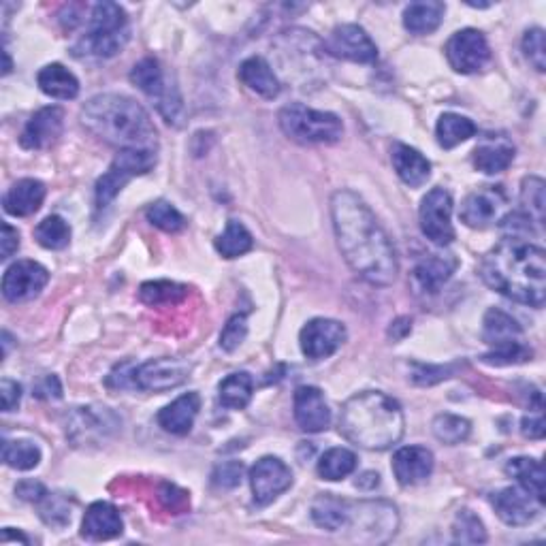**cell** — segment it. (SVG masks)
I'll list each match as a JSON object with an SVG mask.
<instances>
[{"mask_svg": "<svg viewBox=\"0 0 546 546\" xmlns=\"http://www.w3.org/2000/svg\"><path fill=\"white\" fill-rule=\"evenodd\" d=\"M0 399H3V410L5 412H11L20 406V399H22V387L15 380H9L5 378L3 382H0Z\"/></svg>", "mask_w": 546, "mask_h": 546, "instance_id": "52", "label": "cell"}, {"mask_svg": "<svg viewBox=\"0 0 546 546\" xmlns=\"http://www.w3.org/2000/svg\"><path fill=\"white\" fill-rule=\"evenodd\" d=\"M220 404L229 410H244L252 401L254 380L248 372H237L220 382Z\"/></svg>", "mask_w": 546, "mask_h": 546, "instance_id": "35", "label": "cell"}, {"mask_svg": "<svg viewBox=\"0 0 546 546\" xmlns=\"http://www.w3.org/2000/svg\"><path fill=\"white\" fill-rule=\"evenodd\" d=\"M244 478V463L242 461H224L216 465V470L212 474V483L218 489H235L242 485Z\"/></svg>", "mask_w": 546, "mask_h": 546, "instance_id": "51", "label": "cell"}, {"mask_svg": "<svg viewBox=\"0 0 546 546\" xmlns=\"http://www.w3.org/2000/svg\"><path fill=\"white\" fill-rule=\"evenodd\" d=\"M523 54L529 60V64L538 71H546V43H544V30L542 28H529L523 35Z\"/></svg>", "mask_w": 546, "mask_h": 546, "instance_id": "47", "label": "cell"}, {"mask_svg": "<svg viewBox=\"0 0 546 546\" xmlns=\"http://www.w3.org/2000/svg\"><path fill=\"white\" fill-rule=\"evenodd\" d=\"M124 523L120 512L109 502H94L88 506L84 521H82V536L94 542L118 538L122 534Z\"/></svg>", "mask_w": 546, "mask_h": 546, "instance_id": "24", "label": "cell"}, {"mask_svg": "<svg viewBox=\"0 0 546 546\" xmlns=\"http://www.w3.org/2000/svg\"><path fill=\"white\" fill-rule=\"evenodd\" d=\"M15 495H18L20 500H24V502H37L39 504L43 497L47 495V489L41 483H37V480H22V483L15 487Z\"/></svg>", "mask_w": 546, "mask_h": 546, "instance_id": "54", "label": "cell"}, {"mask_svg": "<svg viewBox=\"0 0 546 546\" xmlns=\"http://www.w3.org/2000/svg\"><path fill=\"white\" fill-rule=\"evenodd\" d=\"M148 222H152L156 229L167 233H178L186 227V218L175 210V207L167 201H156L148 207Z\"/></svg>", "mask_w": 546, "mask_h": 546, "instance_id": "46", "label": "cell"}, {"mask_svg": "<svg viewBox=\"0 0 546 546\" xmlns=\"http://www.w3.org/2000/svg\"><path fill=\"white\" fill-rule=\"evenodd\" d=\"M412 382L421 384V387H431V384L442 382L451 378L455 372V365H423V363H412Z\"/></svg>", "mask_w": 546, "mask_h": 546, "instance_id": "50", "label": "cell"}, {"mask_svg": "<svg viewBox=\"0 0 546 546\" xmlns=\"http://www.w3.org/2000/svg\"><path fill=\"white\" fill-rule=\"evenodd\" d=\"M3 461L13 470L28 472L41 463V448L28 440H5L3 442Z\"/></svg>", "mask_w": 546, "mask_h": 546, "instance_id": "40", "label": "cell"}, {"mask_svg": "<svg viewBox=\"0 0 546 546\" xmlns=\"http://www.w3.org/2000/svg\"><path fill=\"white\" fill-rule=\"evenodd\" d=\"M156 167V152L150 150H120L114 158V163L101 175L96 182V207L103 210L111 201H114L120 190L139 175H146Z\"/></svg>", "mask_w": 546, "mask_h": 546, "instance_id": "9", "label": "cell"}, {"mask_svg": "<svg viewBox=\"0 0 546 546\" xmlns=\"http://www.w3.org/2000/svg\"><path fill=\"white\" fill-rule=\"evenodd\" d=\"M510 216V201L504 186H480L463 199L459 218L470 229H489Z\"/></svg>", "mask_w": 546, "mask_h": 546, "instance_id": "10", "label": "cell"}, {"mask_svg": "<svg viewBox=\"0 0 546 546\" xmlns=\"http://www.w3.org/2000/svg\"><path fill=\"white\" fill-rule=\"evenodd\" d=\"M491 506L495 508L497 517L512 527L532 523L542 508V504L536 500V497L529 491H525L523 487H506L502 491L493 493Z\"/></svg>", "mask_w": 546, "mask_h": 546, "instance_id": "19", "label": "cell"}, {"mask_svg": "<svg viewBox=\"0 0 546 546\" xmlns=\"http://www.w3.org/2000/svg\"><path fill=\"white\" fill-rule=\"evenodd\" d=\"M544 180L538 175H529L521 184V227L529 233L542 235L544 227Z\"/></svg>", "mask_w": 546, "mask_h": 546, "instance_id": "29", "label": "cell"}, {"mask_svg": "<svg viewBox=\"0 0 546 546\" xmlns=\"http://www.w3.org/2000/svg\"><path fill=\"white\" fill-rule=\"evenodd\" d=\"M446 13V5L440 0H421V3H410L404 11V26L412 35H429L438 30Z\"/></svg>", "mask_w": 546, "mask_h": 546, "instance_id": "33", "label": "cell"}, {"mask_svg": "<svg viewBox=\"0 0 546 546\" xmlns=\"http://www.w3.org/2000/svg\"><path fill=\"white\" fill-rule=\"evenodd\" d=\"M357 470V455L348 448H331L318 461V476L331 480H342Z\"/></svg>", "mask_w": 546, "mask_h": 546, "instance_id": "39", "label": "cell"}, {"mask_svg": "<svg viewBox=\"0 0 546 546\" xmlns=\"http://www.w3.org/2000/svg\"><path fill=\"white\" fill-rule=\"evenodd\" d=\"M380 485V476L376 472H367L357 480L359 489H376Z\"/></svg>", "mask_w": 546, "mask_h": 546, "instance_id": "58", "label": "cell"}, {"mask_svg": "<svg viewBox=\"0 0 546 546\" xmlns=\"http://www.w3.org/2000/svg\"><path fill=\"white\" fill-rule=\"evenodd\" d=\"M131 39V24L126 11L116 3H99L92 7L88 35L77 45V52L96 58H114Z\"/></svg>", "mask_w": 546, "mask_h": 546, "instance_id": "5", "label": "cell"}, {"mask_svg": "<svg viewBox=\"0 0 546 546\" xmlns=\"http://www.w3.org/2000/svg\"><path fill=\"white\" fill-rule=\"evenodd\" d=\"M512 160H515V146L506 137H489L472 154L474 167L487 175L506 171Z\"/></svg>", "mask_w": 546, "mask_h": 546, "instance_id": "30", "label": "cell"}, {"mask_svg": "<svg viewBox=\"0 0 546 546\" xmlns=\"http://www.w3.org/2000/svg\"><path fill=\"white\" fill-rule=\"evenodd\" d=\"M433 472V453L425 446H404L393 455V474L401 487H414Z\"/></svg>", "mask_w": 546, "mask_h": 546, "instance_id": "22", "label": "cell"}, {"mask_svg": "<svg viewBox=\"0 0 546 546\" xmlns=\"http://www.w3.org/2000/svg\"><path fill=\"white\" fill-rule=\"evenodd\" d=\"M45 184L35 178H24L15 182L3 199V207L9 216L26 218L37 214L45 201Z\"/></svg>", "mask_w": 546, "mask_h": 546, "instance_id": "27", "label": "cell"}, {"mask_svg": "<svg viewBox=\"0 0 546 546\" xmlns=\"http://www.w3.org/2000/svg\"><path fill=\"white\" fill-rule=\"evenodd\" d=\"M35 239L45 250H64L71 242L69 222L60 216H47L37 224Z\"/></svg>", "mask_w": 546, "mask_h": 546, "instance_id": "41", "label": "cell"}, {"mask_svg": "<svg viewBox=\"0 0 546 546\" xmlns=\"http://www.w3.org/2000/svg\"><path fill=\"white\" fill-rule=\"evenodd\" d=\"M96 139L120 150H158V133L150 114L131 96L107 92L90 99L79 114Z\"/></svg>", "mask_w": 546, "mask_h": 546, "instance_id": "3", "label": "cell"}, {"mask_svg": "<svg viewBox=\"0 0 546 546\" xmlns=\"http://www.w3.org/2000/svg\"><path fill=\"white\" fill-rule=\"evenodd\" d=\"M118 429V419L109 408H75L67 421V438L75 446L99 444Z\"/></svg>", "mask_w": 546, "mask_h": 546, "instance_id": "15", "label": "cell"}, {"mask_svg": "<svg viewBox=\"0 0 546 546\" xmlns=\"http://www.w3.org/2000/svg\"><path fill=\"white\" fill-rule=\"evenodd\" d=\"M237 77H239V82H242L248 90L263 96V99H267V101L276 99V96L282 90L278 75L273 73L271 64L263 56L246 58L242 64H239Z\"/></svg>", "mask_w": 546, "mask_h": 546, "instance_id": "26", "label": "cell"}, {"mask_svg": "<svg viewBox=\"0 0 546 546\" xmlns=\"http://www.w3.org/2000/svg\"><path fill=\"white\" fill-rule=\"evenodd\" d=\"M295 421L305 433H320L331 425V410L323 391L316 387H299L295 391Z\"/></svg>", "mask_w": 546, "mask_h": 546, "instance_id": "21", "label": "cell"}, {"mask_svg": "<svg viewBox=\"0 0 546 546\" xmlns=\"http://www.w3.org/2000/svg\"><path fill=\"white\" fill-rule=\"evenodd\" d=\"M293 472L278 457H263L252 465L250 470V487L254 495V504L267 506L276 502L278 497L291 489Z\"/></svg>", "mask_w": 546, "mask_h": 546, "instance_id": "14", "label": "cell"}, {"mask_svg": "<svg viewBox=\"0 0 546 546\" xmlns=\"http://www.w3.org/2000/svg\"><path fill=\"white\" fill-rule=\"evenodd\" d=\"M327 52L333 58L369 64L378 58V47L367 32L357 24L337 26L325 43Z\"/></svg>", "mask_w": 546, "mask_h": 546, "instance_id": "18", "label": "cell"}, {"mask_svg": "<svg viewBox=\"0 0 546 546\" xmlns=\"http://www.w3.org/2000/svg\"><path fill=\"white\" fill-rule=\"evenodd\" d=\"M62 126H64L62 107L58 105L43 107L26 122L24 131L20 135V146L26 150L50 148L62 135Z\"/></svg>", "mask_w": 546, "mask_h": 546, "instance_id": "20", "label": "cell"}, {"mask_svg": "<svg viewBox=\"0 0 546 546\" xmlns=\"http://www.w3.org/2000/svg\"><path fill=\"white\" fill-rule=\"evenodd\" d=\"M37 84L43 94L52 96V99H58V101H71L79 94L77 77L58 62L47 64V67L39 71Z\"/></svg>", "mask_w": 546, "mask_h": 546, "instance_id": "32", "label": "cell"}, {"mask_svg": "<svg viewBox=\"0 0 546 546\" xmlns=\"http://www.w3.org/2000/svg\"><path fill=\"white\" fill-rule=\"evenodd\" d=\"M312 519L327 532H342L346 523V500L331 493L318 495L312 502Z\"/></svg>", "mask_w": 546, "mask_h": 546, "instance_id": "36", "label": "cell"}, {"mask_svg": "<svg viewBox=\"0 0 546 546\" xmlns=\"http://www.w3.org/2000/svg\"><path fill=\"white\" fill-rule=\"evenodd\" d=\"M278 124L288 139L301 143V146H314V143L331 146V143H337L344 135L342 120L331 114V111H318L301 103L282 107L278 114Z\"/></svg>", "mask_w": 546, "mask_h": 546, "instance_id": "6", "label": "cell"}, {"mask_svg": "<svg viewBox=\"0 0 546 546\" xmlns=\"http://www.w3.org/2000/svg\"><path fill=\"white\" fill-rule=\"evenodd\" d=\"M39 504H41L39 515H41V519L47 525L64 527V525H67L71 521V510H69L67 502H64L60 495H50V493H47Z\"/></svg>", "mask_w": 546, "mask_h": 546, "instance_id": "48", "label": "cell"}, {"mask_svg": "<svg viewBox=\"0 0 546 546\" xmlns=\"http://www.w3.org/2000/svg\"><path fill=\"white\" fill-rule=\"evenodd\" d=\"M412 331V320L408 316H401L397 318L395 323L391 325L389 329V335L393 337V342H399V340H404V337Z\"/></svg>", "mask_w": 546, "mask_h": 546, "instance_id": "57", "label": "cell"}, {"mask_svg": "<svg viewBox=\"0 0 546 546\" xmlns=\"http://www.w3.org/2000/svg\"><path fill=\"white\" fill-rule=\"evenodd\" d=\"M131 82L156 103L158 114L169 124H180L182 118V94L178 86L169 84V79L156 58H143L131 71Z\"/></svg>", "mask_w": 546, "mask_h": 546, "instance_id": "7", "label": "cell"}, {"mask_svg": "<svg viewBox=\"0 0 546 546\" xmlns=\"http://www.w3.org/2000/svg\"><path fill=\"white\" fill-rule=\"evenodd\" d=\"M480 278L495 293L540 310L546 299V254L521 237H504L485 254Z\"/></svg>", "mask_w": 546, "mask_h": 546, "instance_id": "2", "label": "cell"}, {"mask_svg": "<svg viewBox=\"0 0 546 546\" xmlns=\"http://www.w3.org/2000/svg\"><path fill=\"white\" fill-rule=\"evenodd\" d=\"M331 218L348 267L369 284L391 286L399 273L397 252L369 205L357 192L337 190L331 197Z\"/></svg>", "mask_w": 546, "mask_h": 546, "instance_id": "1", "label": "cell"}, {"mask_svg": "<svg viewBox=\"0 0 546 546\" xmlns=\"http://www.w3.org/2000/svg\"><path fill=\"white\" fill-rule=\"evenodd\" d=\"M3 58H5V67H3V75H9L11 73V58H9V52L3 50Z\"/></svg>", "mask_w": 546, "mask_h": 546, "instance_id": "59", "label": "cell"}, {"mask_svg": "<svg viewBox=\"0 0 546 546\" xmlns=\"http://www.w3.org/2000/svg\"><path fill=\"white\" fill-rule=\"evenodd\" d=\"M453 540L457 544H483L487 542V529L470 508L457 512L453 523Z\"/></svg>", "mask_w": 546, "mask_h": 546, "instance_id": "44", "label": "cell"}, {"mask_svg": "<svg viewBox=\"0 0 546 546\" xmlns=\"http://www.w3.org/2000/svg\"><path fill=\"white\" fill-rule=\"evenodd\" d=\"M421 231L436 246H448L455 239L453 197L444 188H433L421 201Z\"/></svg>", "mask_w": 546, "mask_h": 546, "instance_id": "12", "label": "cell"}, {"mask_svg": "<svg viewBox=\"0 0 546 546\" xmlns=\"http://www.w3.org/2000/svg\"><path fill=\"white\" fill-rule=\"evenodd\" d=\"M186 293H188V288L184 284L169 282V280H156V282L141 284L139 299L146 305H152V308H156V305L178 303V301H182L186 297Z\"/></svg>", "mask_w": 546, "mask_h": 546, "instance_id": "43", "label": "cell"}, {"mask_svg": "<svg viewBox=\"0 0 546 546\" xmlns=\"http://www.w3.org/2000/svg\"><path fill=\"white\" fill-rule=\"evenodd\" d=\"M521 431L523 436L529 438V440H542L544 438V419H542V410H536V414L532 416H525V419L521 421Z\"/></svg>", "mask_w": 546, "mask_h": 546, "instance_id": "55", "label": "cell"}, {"mask_svg": "<svg viewBox=\"0 0 546 546\" xmlns=\"http://www.w3.org/2000/svg\"><path fill=\"white\" fill-rule=\"evenodd\" d=\"M248 335V320L246 314H235L227 320L222 333H220V348L224 352H235L239 346L244 344Z\"/></svg>", "mask_w": 546, "mask_h": 546, "instance_id": "49", "label": "cell"}, {"mask_svg": "<svg viewBox=\"0 0 546 546\" xmlns=\"http://www.w3.org/2000/svg\"><path fill=\"white\" fill-rule=\"evenodd\" d=\"M483 340L491 348L523 342V329L510 314L491 308L483 320Z\"/></svg>", "mask_w": 546, "mask_h": 546, "instance_id": "31", "label": "cell"}, {"mask_svg": "<svg viewBox=\"0 0 546 546\" xmlns=\"http://www.w3.org/2000/svg\"><path fill=\"white\" fill-rule=\"evenodd\" d=\"M214 246L224 259H237V256H244L254 248V237L242 222L229 220L227 229H224L222 235L216 237Z\"/></svg>", "mask_w": 546, "mask_h": 546, "instance_id": "38", "label": "cell"}, {"mask_svg": "<svg viewBox=\"0 0 546 546\" xmlns=\"http://www.w3.org/2000/svg\"><path fill=\"white\" fill-rule=\"evenodd\" d=\"M199 410H201V397L199 393L192 391L171 401L169 406L160 410L156 421L167 433H173V436H186V433H190L192 425H195Z\"/></svg>", "mask_w": 546, "mask_h": 546, "instance_id": "25", "label": "cell"}, {"mask_svg": "<svg viewBox=\"0 0 546 546\" xmlns=\"http://www.w3.org/2000/svg\"><path fill=\"white\" fill-rule=\"evenodd\" d=\"M192 365L182 359H152L133 369V389L150 391V393H165L178 389L188 380Z\"/></svg>", "mask_w": 546, "mask_h": 546, "instance_id": "13", "label": "cell"}, {"mask_svg": "<svg viewBox=\"0 0 546 546\" xmlns=\"http://www.w3.org/2000/svg\"><path fill=\"white\" fill-rule=\"evenodd\" d=\"M35 395H37V397H43V399H60V397H62V387H60L58 378H56V376H47V378H43V380L37 384Z\"/></svg>", "mask_w": 546, "mask_h": 546, "instance_id": "56", "label": "cell"}, {"mask_svg": "<svg viewBox=\"0 0 546 546\" xmlns=\"http://www.w3.org/2000/svg\"><path fill=\"white\" fill-rule=\"evenodd\" d=\"M446 60L461 75H474L487 69L491 62V47L487 37L476 28H463L446 41Z\"/></svg>", "mask_w": 546, "mask_h": 546, "instance_id": "11", "label": "cell"}, {"mask_svg": "<svg viewBox=\"0 0 546 546\" xmlns=\"http://www.w3.org/2000/svg\"><path fill=\"white\" fill-rule=\"evenodd\" d=\"M399 527L397 508L389 502H348L344 529H355L359 542H387Z\"/></svg>", "mask_w": 546, "mask_h": 546, "instance_id": "8", "label": "cell"}, {"mask_svg": "<svg viewBox=\"0 0 546 546\" xmlns=\"http://www.w3.org/2000/svg\"><path fill=\"white\" fill-rule=\"evenodd\" d=\"M346 327L331 318H314L301 329L299 342L303 355L312 361H323L335 355L346 342Z\"/></svg>", "mask_w": 546, "mask_h": 546, "instance_id": "16", "label": "cell"}, {"mask_svg": "<svg viewBox=\"0 0 546 546\" xmlns=\"http://www.w3.org/2000/svg\"><path fill=\"white\" fill-rule=\"evenodd\" d=\"M406 419L399 401L382 391L350 397L340 412V433L365 451H389L404 436Z\"/></svg>", "mask_w": 546, "mask_h": 546, "instance_id": "4", "label": "cell"}, {"mask_svg": "<svg viewBox=\"0 0 546 546\" xmlns=\"http://www.w3.org/2000/svg\"><path fill=\"white\" fill-rule=\"evenodd\" d=\"M459 261L453 254H431L412 271V284L419 293L436 295L440 288L451 280Z\"/></svg>", "mask_w": 546, "mask_h": 546, "instance_id": "23", "label": "cell"}, {"mask_svg": "<svg viewBox=\"0 0 546 546\" xmlns=\"http://www.w3.org/2000/svg\"><path fill=\"white\" fill-rule=\"evenodd\" d=\"M534 350L529 348L525 342H515V344H506L500 348H491L487 355H483V363L495 365V367H504V365H519L532 361Z\"/></svg>", "mask_w": 546, "mask_h": 546, "instance_id": "45", "label": "cell"}, {"mask_svg": "<svg viewBox=\"0 0 546 546\" xmlns=\"http://www.w3.org/2000/svg\"><path fill=\"white\" fill-rule=\"evenodd\" d=\"M20 248V233L9 222H3V235H0V259L7 261Z\"/></svg>", "mask_w": 546, "mask_h": 546, "instance_id": "53", "label": "cell"}, {"mask_svg": "<svg viewBox=\"0 0 546 546\" xmlns=\"http://www.w3.org/2000/svg\"><path fill=\"white\" fill-rule=\"evenodd\" d=\"M476 124L459 114H444L438 120L436 126V135H438V143L444 150H453L457 148L459 143H465L468 139H472L476 135Z\"/></svg>", "mask_w": 546, "mask_h": 546, "instance_id": "37", "label": "cell"}, {"mask_svg": "<svg viewBox=\"0 0 546 546\" xmlns=\"http://www.w3.org/2000/svg\"><path fill=\"white\" fill-rule=\"evenodd\" d=\"M391 160L399 180L406 186L419 188L429 180L431 163L419 150L406 146V143H395L391 150Z\"/></svg>", "mask_w": 546, "mask_h": 546, "instance_id": "28", "label": "cell"}, {"mask_svg": "<svg viewBox=\"0 0 546 546\" xmlns=\"http://www.w3.org/2000/svg\"><path fill=\"white\" fill-rule=\"evenodd\" d=\"M50 282V271L35 261L13 263L3 276V297L9 303L35 299Z\"/></svg>", "mask_w": 546, "mask_h": 546, "instance_id": "17", "label": "cell"}, {"mask_svg": "<svg viewBox=\"0 0 546 546\" xmlns=\"http://www.w3.org/2000/svg\"><path fill=\"white\" fill-rule=\"evenodd\" d=\"M506 474L510 478H515L519 487H523L525 491L532 493L536 500L544 506L546 502V491H544V468L538 459L532 457H515L506 463Z\"/></svg>", "mask_w": 546, "mask_h": 546, "instance_id": "34", "label": "cell"}, {"mask_svg": "<svg viewBox=\"0 0 546 546\" xmlns=\"http://www.w3.org/2000/svg\"><path fill=\"white\" fill-rule=\"evenodd\" d=\"M431 431L442 444L455 446L470 438L472 425L468 419H463V416L457 414H438L431 423Z\"/></svg>", "mask_w": 546, "mask_h": 546, "instance_id": "42", "label": "cell"}]
</instances>
